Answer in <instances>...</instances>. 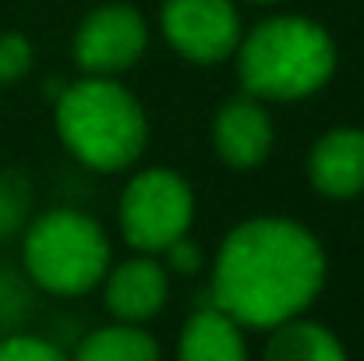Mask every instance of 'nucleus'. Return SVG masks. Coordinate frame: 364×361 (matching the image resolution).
Returning a JSON list of instances; mask_svg holds the SVG:
<instances>
[{
  "label": "nucleus",
  "mask_w": 364,
  "mask_h": 361,
  "mask_svg": "<svg viewBox=\"0 0 364 361\" xmlns=\"http://www.w3.org/2000/svg\"><path fill=\"white\" fill-rule=\"evenodd\" d=\"M195 216L191 184L173 170H141L131 177L121 199L124 241L138 251H163L188 234Z\"/></svg>",
  "instance_id": "obj_5"
},
{
  "label": "nucleus",
  "mask_w": 364,
  "mask_h": 361,
  "mask_svg": "<svg viewBox=\"0 0 364 361\" xmlns=\"http://www.w3.org/2000/svg\"><path fill=\"white\" fill-rule=\"evenodd\" d=\"M177 358L181 361H247L241 326L227 312H220L216 305L202 308V312H195L188 319V326L181 333Z\"/></svg>",
  "instance_id": "obj_11"
},
{
  "label": "nucleus",
  "mask_w": 364,
  "mask_h": 361,
  "mask_svg": "<svg viewBox=\"0 0 364 361\" xmlns=\"http://www.w3.org/2000/svg\"><path fill=\"white\" fill-rule=\"evenodd\" d=\"M25 216V192L11 184V177H0V238L11 234Z\"/></svg>",
  "instance_id": "obj_16"
},
{
  "label": "nucleus",
  "mask_w": 364,
  "mask_h": 361,
  "mask_svg": "<svg viewBox=\"0 0 364 361\" xmlns=\"http://www.w3.org/2000/svg\"><path fill=\"white\" fill-rule=\"evenodd\" d=\"M234 53L244 89L258 100L311 96L336 71V46L329 32L301 14H279L255 25Z\"/></svg>",
  "instance_id": "obj_2"
},
{
  "label": "nucleus",
  "mask_w": 364,
  "mask_h": 361,
  "mask_svg": "<svg viewBox=\"0 0 364 361\" xmlns=\"http://www.w3.org/2000/svg\"><path fill=\"white\" fill-rule=\"evenodd\" d=\"M107 234L85 213L53 209L25 234V269L50 294H85L107 276Z\"/></svg>",
  "instance_id": "obj_4"
},
{
  "label": "nucleus",
  "mask_w": 364,
  "mask_h": 361,
  "mask_svg": "<svg viewBox=\"0 0 364 361\" xmlns=\"http://www.w3.org/2000/svg\"><path fill=\"white\" fill-rule=\"evenodd\" d=\"M326 280V255L311 231L283 216H258L230 231L216 258L213 305L237 326L272 330L297 319Z\"/></svg>",
  "instance_id": "obj_1"
},
{
  "label": "nucleus",
  "mask_w": 364,
  "mask_h": 361,
  "mask_svg": "<svg viewBox=\"0 0 364 361\" xmlns=\"http://www.w3.org/2000/svg\"><path fill=\"white\" fill-rule=\"evenodd\" d=\"M57 131L85 167L107 174L131 167L149 138L138 100L107 75H92L64 89L57 103Z\"/></svg>",
  "instance_id": "obj_3"
},
{
  "label": "nucleus",
  "mask_w": 364,
  "mask_h": 361,
  "mask_svg": "<svg viewBox=\"0 0 364 361\" xmlns=\"http://www.w3.org/2000/svg\"><path fill=\"white\" fill-rule=\"evenodd\" d=\"M0 361H68V358L46 340L7 337V340H0Z\"/></svg>",
  "instance_id": "obj_15"
},
{
  "label": "nucleus",
  "mask_w": 364,
  "mask_h": 361,
  "mask_svg": "<svg viewBox=\"0 0 364 361\" xmlns=\"http://www.w3.org/2000/svg\"><path fill=\"white\" fill-rule=\"evenodd\" d=\"M166 301V273L152 258H131L107 280V305L124 323H141L156 315Z\"/></svg>",
  "instance_id": "obj_10"
},
{
  "label": "nucleus",
  "mask_w": 364,
  "mask_h": 361,
  "mask_svg": "<svg viewBox=\"0 0 364 361\" xmlns=\"http://www.w3.org/2000/svg\"><path fill=\"white\" fill-rule=\"evenodd\" d=\"M213 145L227 167L251 170L272 149V120L255 100H230L213 124Z\"/></svg>",
  "instance_id": "obj_9"
},
{
  "label": "nucleus",
  "mask_w": 364,
  "mask_h": 361,
  "mask_svg": "<svg viewBox=\"0 0 364 361\" xmlns=\"http://www.w3.org/2000/svg\"><path fill=\"white\" fill-rule=\"evenodd\" d=\"M149 43L145 18L127 4H107L96 7L75 36V61L89 75H114L131 68Z\"/></svg>",
  "instance_id": "obj_7"
},
{
  "label": "nucleus",
  "mask_w": 364,
  "mask_h": 361,
  "mask_svg": "<svg viewBox=\"0 0 364 361\" xmlns=\"http://www.w3.org/2000/svg\"><path fill=\"white\" fill-rule=\"evenodd\" d=\"M28 68H32V43L21 32H4L0 36V85L25 78Z\"/></svg>",
  "instance_id": "obj_14"
},
{
  "label": "nucleus",
  "mask_w": 364,
  "mask_h": 361,
  "mask_svg": "<svg viewBox=\"0 0 364 361\" xmlns=\"http://www.w3.org/2000/svg\"><path fill=\"white\" fill-rule=\"evenodd\" d=\"M311 184L329 199H354L364 192V131L336 127L326 131L308 159Z\"/></svg>",
  "instance_id": "obj_8"
},
{
  "label": "nucleus",
  "mask_w": 364,
  "mask_h": 361,
  "mask_svg": "<svg viewBox=\"0 0 364 361\" xmlns=\"http://www.w3.org/2000/svg\"><path fill=\"white\" fill-rule=\"evenodd\" d=\"M255 4H272V0H255Z\"/></svg>",
  "instance_id": "obj_18"
},
{
  "label": "nucleus",
  "mask_w": 364,
  "mask_h": 361,
  "mask_svg": "<svg viewBox=\"0 0 364 361\" xmlns=\"http://www.w3.org/2000/svg\"><path fill=\"white\" fill-rule=\"evenodd\" d=\"M163 251H166V262H170L177 273H195V269L202 266V248L188 238H177L170 248H163Z\"/></svg>",
  "instance_id": "obj_17"
},
{
  "label": "nucleus",
  "mask_w": 364,
  "mask_h": 361,
  "mask_svg": "<svg viewBox=\"0 0 364 361\" xmlns=\"http://www.w3.org/2000/svg\"><path fill=\"white\" fill-rule=\"evenodd\" d=\"M75 361H159V347L138 326H107L78 344Z\"/></svg>",
  "instance_id": "obj_13"
},
{
  "label": "nucleus",
  "mask_w": 364,
  "mask_h": 361,
  "mask_svg": "<svg viewBox=\"0 0 364 361\" xmlns=\"http://www.w3.org/2000/svg\"><path fill=\"white\" fill-rule=\"evenodd\" d=\"M163 36L181 57L195 64H216L237 50L241 18L230 0H166Z\"/></svg>",
  "instance_id": "obj_6"
},
{
  "label": "nucleus",
  "mask_w": 364,
  "mask_h": 361,
  "mask_svg": "<svg viewBox=\"0 0 364 361\" xmlns=\"http://www.w3.org/2000/svg\"><path fill=\"white\" fill-rule=\"evenodd\" d=\"M265 361H347L340 340L318 323L287 319L272 326V340L265 347Z\"/></svg>",
  "instance_id": "obj_12"
}]
</instances>
